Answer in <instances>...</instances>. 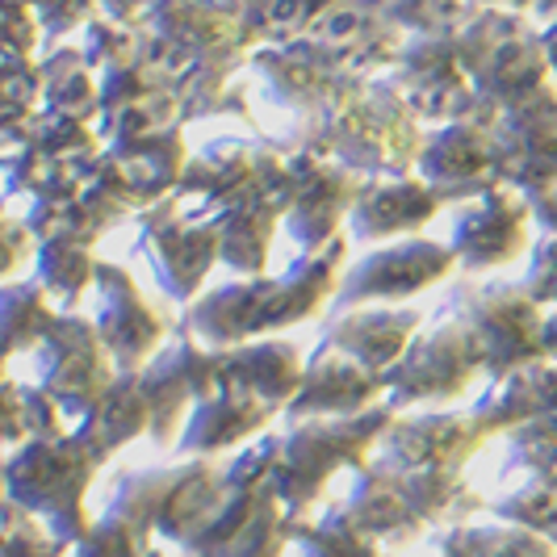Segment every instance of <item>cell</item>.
Wrapping results in <instances>:
<instances>
[{"mask_svg":"<svg viewBox=\"0 0 557 557\" xmlns=\"http://www.w3.org/2000/svg\"><path fill=\"white\" fill-rule=\"evenodd\" d=\"M97 470H101V461L72 432L47 436V441H26L0 461L4 499L17 503L67 549H76L92 529V520L84 511V495H88V482Z\"/></svg>","mask_w":557,"mask_h":557,"instance_id":"obj_1","label":"cell"},{"mask_svg":"<svg viewBox=\"0 0 557 557\" xmlns=\"http://www.w3.org/2000/svg\"><path fill=\"white\" fill-rule=\"evenodd\" d=\"M391 423V407H373L352 419H302L298 428L281 432L277 474H273V495L281 499V507L294 520H302V511L323 495L327 478L339 466L361 470L369 448L382 445Z\"/></svg>","mask_w":557,"mask_h":557,"instance_id":"obj_2","label":"cell"},{"mask_svg":"<svg viewBox=\"0 0 557 557\" xmlns=\"http://www.w3.org/2000/svg\"><path fill=\"white\" fill-rule=\"evenodd\" d=\"M478 369H486L482 344L461 319H453L445 310L428 332L416 335L407 357L386 377V386H391L386 407L398 416V411L419 407V403H453L470 391Z\"/></svg>","mask_w":557,"mask_h":557,"instance_id":"obj_3","label":"cell"},{"mask_svg":"<svg viewBox=\"0 0 557 557\" xmlns=\"http://www.w3.org/2000/svg\"><path fill=\"white\" fill-rule=\"evenodd\" d=\"M361 194V176L335 164L327 156L289 151L277 181L281 223L302 251L327 248L339 239V223L352 214V201Z\"/></svg>","mask_w":557,"mask_h":557,"instance_id":"obj_4","label":"cell"},{"mask_svg":"<svg viewBox=\"0 0 557 557\" xmlns=\"http://www.w3.org/2000/svg\"><path fill=\"white\" fill-rule=\"evenodd\" d=\"M139 219V248L151 260V273L172 302H189L206 273L219 264V223L194 214L172 194L135 214Z\"/></svg>","mask_w":557,"mask_h":557,"instance_id":"obj_5","label":"cell"},{"mask_svg":"<svg viewBox=\"0 0 557 557\" xmlns=\"http://www.w3.org/2000/svg\"><path fill=\"white\" fill-rule=\"evenodd\" d=\"M38 391L59 407V416L81 423L84 416L97 411V403L110 394L117 382L110 352L101 344L97 327L81 314H59L55 332L38 348Z\"/></svg>","mask_w":557,"mask_h":557,"instance_id":"obj_6","label":"cell"},{"mask_svg":"<svg viewBox=\"0 0 557 557\" xmlns=\"http://www.w3.org/2000/svg\"><path fill=\"white\" fill-rule=\"evenodd\" d=\"M448 314L461 319L474 339L482 344L486 357V373L495 377H511L532 357H541V319H536V302L524 294V285H486V289H461Z\"/></svg>","mask_w":557,"mask_h":557,"instance_id":"obj_7","label":"cell"},{"mask_svg":"<svg viewBox=\"0 0 557 557\" xmlns=\"http://www.w3.org/2000/svg\"><path fill=\"white\" fill-rule=\"evenodd\" d=\"M457 269V256L448 244L436 239H403L391 248H377L352 260L344 269L339 294H335L332 310H357L364 302H403L416 298L423 289L441 285Z\"/></svg>","mask_w":557,"mask_h":557,"instance_id":"obj_8","label":"cell"},{"mask_svg":"<svg viewBox=\"0 0 557 557\" xmlns=\"http://www.w3.org/2000/svg\"><path fill=\"white\" fill-rule=\"evenodd\" d=\"M92 289H97L92 327L101 335L113 369L117 373H139L143 364L160 352V344H168V319L143 298L139 285L131 281V273L122 264L97 260Z\"/></svg>","mask_w":557,"mask_h":557,"instance_id":"obj_9","label":"cell"},{"mask_svg":"<svg viewBox=\"0 0 557 557\" xmlns=\"http://www.w3.org/2000/svg\"><path fill=\"white\" fill-rule=\"evenodd\" d=\"M419 181L432 185L441 201H474L499 189V151H495V122H448L423 135L419 147Z\"/></svg>","mask_w":557,"mask_h":557,"instance_id":"obj_10","label":"cell"},{"mask_svg":"<svg viewBox=\"0 0 557 557\" xmlns=\"http://www.w3.org/2000/svg\"><path fill=\"white\" fill-rule=\"evenodd\" d=\"M491 432L478 423L474 411H432V416H394L391 432L382 436V461L394 470H436L461 474L474 448Z\"/></svg>","mask_w":557,"mask_h":557,"instance_id":"obj_11","label":"cell"},{"mask_svg":"<svg viewBox=\"0 0 557 557\" xmlns=\"http://www.w3.org/2000/svg\"><path fill=\"white\" fill-rule=\"evenodd\" d=\"M386 391L391 386L382 373H369L364 364L348 361L344 352H332L319 344L314 357L307 361L302 386L285 407V416L294 423H302V419H352L373 411V407H386Z\"/></svg>","mask_w":557,"mask_h":557,"instance_id":"obj_12","label":"cell"},{"mask_svg":"<svg viewBox=\"0 0 557 557\" xmlns=\"http://www.w3.org/2000/svg\"><path fill=\"white\" fill-rule=\"evenodd\" d=\"M423 327V310H391V307H357V310H332V323L323 327V348L344 352L348 361L364 364L369 373L391 377L407 348L416 344Z\"/></svg>","mask_w":557,"mask_h":557,"instance_id":"obj_13","label":"cell"},{"mask_svg":"<svg viewBox=\"0 0 557 557\" xmlns=\"http://www.w3.org/2000/svg\"><path fill=\"white\" fill-rule=\"evenodd\" d=\"M529 197L507 194V189H491V194L466 201V210L453 223V239L448 248L457 256V264L466 269H495L507 264L511 256L524 248V231H529Z\"/></svg>","mask_w":557,"mask_h":557,"instance_id":"obj_14","label":"cell"},{"mask_svg":"<svg viewBox=\"0 0 557 557\" xmlns=\"http://www.w3.org/2000/svg\"><path fill=\"white\" fill-rule=\"evenodd\" d=\"M441 197L432 185H423L416 172L411 176H377L361 181V194L352 201L348 231L361 244H382V239H416V231L432 223L441 214Z\"/></svg>","mask_w":557,"mask_h":557,"instance_id":"obj_15","label":"cell"},{"mask_svg":"<svg viewBox=\"0 0 557 557\" xmlns=\"http://www.w3.org/2000/svg\"><path fill=\"white\" fill-rule=\"evenodd\" d=\"M273 416H277V407H269V403H260L251 394L219 391L214 398L197 403L189 411L185 432L176 441V453H185V457L197 453V461H210L223 448H244Z\"/></svg>","mask_w":557,"mask_h":557,"instance_id":"obj_16","label":"cell"},{"mask_svg":"<svg viewBox=\"0 0 557 557\" xmlns=\"http://www.w3.org/2000/svg\"><path fill=\"white\" fill-rule=\"evenodd\" d=\"M302 373H307V361L289 339H264V344H244L223 352L219 391H244L285 411L302 386Z\"/></svg>","mask_w":557,"mask_h":557,"instance_id":"obj_17","label":"cell"},{"mask_svg":"<svg viewBox=\"0 0 557 557\" xmlns=\"http://www.w3.org/2000/svg\"><path fill=\"white\" fill-rule=\"evenodd\" d=\"M364 536L373 541H416L419 532H428V524L416 516V507L407 503L398 474L377 457V461H364L357 470V486L344 503H335Z\"/></svg>","mask_w":557,"mask_h":557,"instance_id":"obj_18","label":"cell"},{"mask_svg":"<svg viewBox=\"0 0 557 557\" xmlns=\"http://www.w3.org/2000/svg\"><path fill=\"white\" fill-rule=\"evenodd\" d=\"M151 432V407L139 391V373H117V382L110 386V394L97 403L92 416H84L72 436L81 441L101 466L110 461L122 445H131L135 436Z\"/></svg>","mask_w":557,"mask_h":557,"instance_id":"obj_19","label":"cell"},{"mask_svg":"<svg viewBox=\"0 0 557 557\" xmlns=\"http://www.w3.org/2000/svg\"><path fill=\"white\" fill-rule=\"evenodd\" d=\"M219 260L231 264L239 277H264L273 231L281 223V206L273 194H251L223 210L219 219Z\"/></svg>","mask_w":557,"mask_h":557,"instance_id":"obj_20","label":"cell"},{"mask_svg":"<svg viewBox=\"0 0 557 557\" xmlns=\"http://www.w3.org/2000/svg\"><path fill=\"white\" fill-rule=\"evenodd\" d=\"M97 235H55L34 248V281L47 289V298L63 302V314L81 307L88 285L97 277Z\"/></svg>","mask_w":557,"mask_h":557,"instance_id":"obj_21","label":"cell"},{"mask_svg":"<svg viewBox=\"0 0 557 557\" xmlns=\"http://www.w3.org/2000/svg\"><path fill=\"white\" fill-rule=\"evenodd\" d=\"M63 310L51 307L38 281H9L0 285V361L17 352H38L55 332Z\"/></svg>","mask_w":557,"mask_h":557,"instance_id":"obj_22","label":"cell"},{"mask_svg":"<svg viewBox=\"0 0 557 557\" xmlns=\"http://www.w3.org/2000/svg\"><path fill=\"white\" fill-rule=\"evenodd\" d=\"M38 67H42V113H63L97 126L101 92H97V72L88 67L81 47H59Z\"/></svg>","mask_w":557,"mask_h":557,"instance_id":"obj_23","label":"cell"},{"mask_svg":"<svg viewBox=\"0 0 557 557\" xmlns=\"http://www.w3.org/2000/svg\"><path fill=\"white\" fill-rule=\"evenodd\" d=\"M294 541L302 557H377V541L364 536L339 507H327L319 524L294 520Z\"/></svg>","mask_w":557,"mask_h":557,"instance_id":"obj_24","label":"cell"},{"mask_svg":"<svg viewBox=\"0 0 557 557\" xmlns=\"http://www.w3.org/2000/svg\"><path fill=\"white\" fill-rule=\"evenodd\" d=\"M151 549H156L151 532L117 511H101L88 536L72 549V557H151Z\"/></svg>","mask_w":557,"mask_h":557,"instance_id":"obj_25","label":"cell"},{"mask_svg":"<svg viewBox=\"0 0 557 557\" xmlns=\"http://www.w3.org/2000/svg\"><path fill=\"white\" fill-rule=\"evenodd\" d=\"M524 294L532 302H557V235H545L536 244V256H532L529 281H524Z\"/></svg>","mask_w":557,"mask_h":557,"instance_id":"obj_26","label":"cell"},{"mask_svg":"<svg viewBox=\"0 0 557 557\" xmlns=\"http://www.w3.org/2000/svg\"><path fill=\"white\" fill-rule=\"evenodd\" d=\"M541 47H545V59H549V67H557V26H554V29H545Z\"/></svg>","mask_w":557,"mask_h":557,"instance_id":"obj_27","label":"cell"},{"mask_svg":"<svg viewBox=\"0 0 557 557\" xmlns=\"http://www.w3.org/2000/svg\"><path fill=\"white\" fill-rule=\"evenodd\" d=\"M151 557H164V554H160V549H151Z\"/></svg>","mask_w":557,"mask_h":557,"instance_id":"obj_28","label":"cell"}]
</instances>
